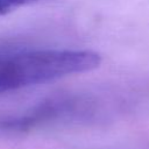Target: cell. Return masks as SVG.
Wrapping results in <instances>:
<instances>
[{
    "instance_id": "6da1fadb",
    "label": "cell",
    "mask_w": 149,
    "mask_h": 149,
    "mask_svg": "<svg viewBox=\"0 0 149 149\" xmlns=\"http://www.w3.org/2000/svg\"><path fill=\"white\" fill-rule=\"evenodd\" d=\"M100 63V55L91 50L0 45V93L91 71Z\"/></svg>"
},
{
    "instance_id": "7a4b0ae2",
    "label": "cell",
    "mask_w": 149,
    "mask_h": 149,
    "mask_svg": "<svg viewBox=\"0 0 149 149\" xmlns=\"http://www.w3.org/2000/svg\"><path fill=\"white\" fill-rule=\"evenodd\" d=\"M42 0H0V15H5L16 8L35 3Z\"/></svg>"
}]
</instances>
